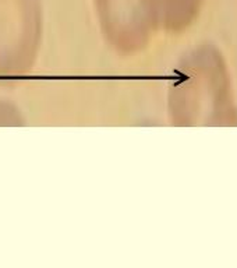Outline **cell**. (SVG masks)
<instances>
[{"instance_id":"obj_1","label":"cell","mask_w":237,"mask_h":268,"mask_svg":"<svg viewBox=\"0 0 237 268\" xmlns=\"http://www.w3.org/2000/svg\"><path fill=\"white\" fill-rule=\"evenodd\" d=\"M179 102L186 125H229L235 120L229 71L218 50L204 48L190 57Z\"/></svg>"},{"instance_id":"obj_2","label":"cell","mask_w":237,"mask_h":268,"mask_svg":"<svg viewBox=\"0 0 237 268\" xmlns=\"http://www.w3.org/2000/svg\"><path fill=\"white\" fill-rule=\"evenodd\" d=\"M165 21L172 27H183L193 20L202 0H153Z\"/></svg>"}]
</instances>
